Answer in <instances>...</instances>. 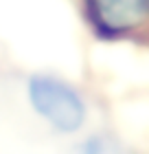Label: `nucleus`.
Here are the masks:
<instances>
[{
	"label": "nucleus",
	"instance_id": "f257e3e1",
	"mask_svg": "<svg viewBox=\"0 0 149 154\" xmlns=\"http://www.w3.org/2000/svg\"><path fill=\"white\" fill-rule=\"evenodd\" d=\"M29 101L46 123L59 132H77L86 121V106L73 86L51 75L29 79Z\"/></svg>",
	"mask_w": 149,
	"mask_h": 154
},
{
	"label": "nucleus",
	"instance_id": "f03ea898",
	"mask_svg": "<svg viewBox=\"0 0 149 154\" xmlns=\"http://www.w3.org/2000/svg\"><path fill=\"white\" fill-rule=\"evenodd\" d=\"M88 18L103 35H121L143 22L147 16L143 0H86Z\"/></svg>",
	"mask_w": 149,
	"mask_h": 154
},
{
	"label": "nucleus",
	"instance_id": "7ed1b4c3",
	"mask_svg": "<svg viewBox=\"0 0 149 154\" xmlns=\"http://www.w3.org/2000/svg\"><path fill=\"white\" fill-rule=\"evenodd\" d=\"M145 2V9H147V13H149V0H143Z\"/></svg>",
	"mask_w": 149,
	"mask_h": 154
}]
</instances>
